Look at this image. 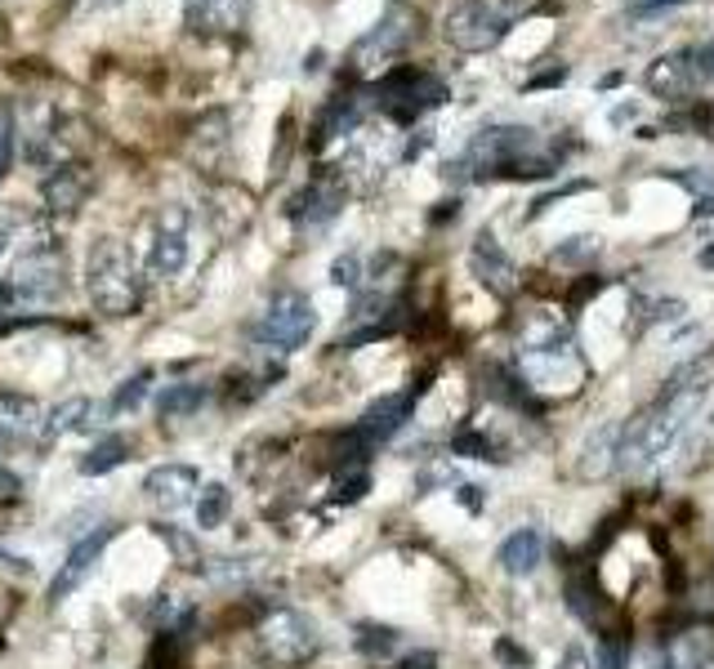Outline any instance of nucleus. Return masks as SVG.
Listing matches in <instances>:
<instances>
[{
    "label": "nucleus",
    "mask_w": 714,
    "mask_h": 669,
    "mask_svg": "<svg viewBox=\"0 0 714 669\" xmlns=\"http://www.w3.org/2000/svg\"><path fill=\"white\" fill-rule=\"evenodd\" d=\"M10 299H14L10 290H0V317H6V312H10Z\"/></svg>",
    "instance_id": "44"
},
{
    "label": "nucleus",
    "mask_w": 714,
    "mask_h": 669,
    "mask_svg": "<svg viewBox=\"0 0 714 669\" xmlns=\"http://www.w3.org/2000/svg\"><path fill=\"white\" fill-rule=\"evenodd\" d=\"M567 607H572L585 625L598 620V589H594V580H589L585 571H576V576L567 580Z\"/></svg>",
    "instance_id": "26"
},
{
    "label": "nucleus",
    "mask_w": 714,
    "mask_h": 669,
    "mask_svg": "<svg viewBox=\"0 0 714 669\" xmlns=\"http://www.w3.org/2000/svg\"><path fill=\"white\" fill-rule=\"evenodd\" d=\"M621 442H625V425H598L581 447V473L607 478L621 465Z\"/></svg>",
    "instance_id": "15"
},
{
    "label": "nucleus",
    "mask_w": 714,
    "mask_h": 669,
    "mask_svg": "<svg viewBox=\"0 0 714 669\" xmlns=\"http://www.w3.org/2000/svg\"><path fill=\"white\" fill-rule=\"evenodd\" d=\"M357 647H363L367 656H389L398 647V629L389 625H363L357 629Z\"/></svg>",
    "instance_id": "29"
},
{
    "label": "nucleus",
    "mask_w": 714,
    "mask_h": 669,
    "mask_svg": "<svg viewBox=\"0 0 714 669\" xmlns=\"http://www.w3.org/2000/svg\"><path fill=\"white\" fill-rule=\"evenodd\" d=\"M403 669H434V660H429V656H411Z\"/></svg>",
    "instance_id": "42"
},
{
    "label": "nucleus",
    "mask_w": 714,
    "mask_h": 669,
    "mask_svg": "<svg viewBox=\"0 0 714 669\" xmlns=\"http://www.w3.org/2000/svg\"><path fill=\"white\" fill-rule=\"evenodd\" d=\"M10 232H14L10 223H0V250H6V246H10Z\"/></svg>",
    "instance_id": "43"
},
{
    "label": "nucleus",
    "mask_w": 714,
    "mask_h": 669,
    "mask_svg": "<svg viewBox=\"0 0 714 669\" xmlns=\"http://www.w3.org/2000/svg\"><path fill=\"white\" fill-rule=\"evenodd\" d=\"M367 487H371V478H367V473H348V478H339V482H335V500H339V505H353V500H363V496H367Z\"/></svg>",
    "instance_id": "33"
},
{
    "label": "nucleus",
    "mask_w": 714,
    "mask_h": 669,
    "mask_svg": "<svg viewBox=\"0 0 714 669\" xmlns=\"http://www.w3.org/2000/svg\"><path fill=\"white\" fill-rule=\"evenodd\" d=\"M188 268V214L179 206L161 210L157 219V232L148 241V272L152 277H179Z\"/></svg>",
    "instance_id": "9"
},
{
    "label": "nucleus",
    "mask_w": 714,
    "mask_h": 669,
    "mask_svg": "<svg viewBox=\"0 0 714 669\" xmlns=\"http://www.w3.org/2000/svg\"><path fill=\"white\" fill-rule=\"evenodd\" d=\"M126 451H130V447H126L121 438H103V442H95V451H90V456L81 460V473H86V478L112 473V469H117V465L126 460Z\"/></svg>",
    "instance_id": "25"
},
{
    "label": "nucleus",
    "mask_w": 714,
    "mask_h": 669,
    "mask_svg": "<svg viewBox=\"0 0 714 669\" xmlns=\"http://www.w3.org/2000/svg\"><path fill=\"white\" fill-rule=\"evenodd\" d=\"M407 41H411V14H407V10H394V14H389V19H385V23H380L363 46L353 50V63H357V68H371V59H376V54H380V59H389V54H398Z\"/></svg>",
    "instance_id": "16"
},
{
    "label": "nucleus",
    "mask_w": 714,
    "mask_h": 669,
    "mask_svg": "<svg viewBox=\"0 0 714 669\" xmlns=\"http://www.w3.org/2000/svg\"><path fill=\"white\" fill-rule=\"evenodd\" d=\"M86 294L103 317H130L139 308L143 286H139L135 259L126 254L121 241H112V237L95 241L90 263H86Z\"/></svg>",
    "instance_id": "2"
},
{
    "label": "nucleus",
    "mask_w": 714,
    "mask_h": 669,
    "mask_svg": "<svg viewBox=\"0 0 714 669\" xmlns=\"http://www.w3.org/2000/svg\"><path fill=\"white\" fill-rule=\"evenodd\" d=\"M197 491H201V473L192 465H161L143 478V496L166 513H179V509L197 505Z\"/></svg>",
    "instance_id": "10"
},
{
    "label": "nucleus",
    "mask_w": 714,
    "mask_h": 669,
    "mask_svg": "<svg viewBox=\"0 0 714 669\" xmlns=\"http://www.w3.org/2000/svg\"><path fill=\"white\" fill-rule=\"evenodd\" d=\"M460 500H465L469 509H478V505H483V496H478V487H460Z\"/></svg>",
    "instance_id": "40"
},
{
    "label": "nucleus",
    "mask_w": 714,
    "mask_h": 669,
    "mask_svg": "<svg viewBox=\"0 0 714 669\" xmlns=\"http://www.w3.org/2000/svg\"><path fill=\"white\" fill-rule=\"evenodd\" d=\"M443 99H447V86L438 77H429V72H416V68H403L380 86V103L398 121H416L420 112L438 108Z\"/></svg>",
    "instance_id": "8"
},
{
    "label": "nucleus",
    "mask_w": 714,
    "mask_h": 669,
    "mask_svg": "<svg viewBox=\"0 0 714 669\" xmlns=\"http://www.w3.org/2000/svg\"><path fill=\"white\" fill-rule=\"evenodd\" d=\"M469 263H474V272H478L496 294H509V290H514V263H509V254L496 246V237H492V232H483V237L474 241Z\"/></svg>",
    "instance_id": "17"
},
{
    "label": "nucleus",
    "mask_w": 714,
    "mask_h": 669,
    "mask_svg": "<svg viewBox=\"0 0 714 669\" xmlns=\"http://www.w3.org/2000/svg\"><path fill=\"white\" fill-rule=\"evenodd\" d=\"M558 669H589V656H585V647H581V642H572V647L563 651Z\"/></svg>",
    "instance_id": "37"
},
{
    "label": "nucleus",
    "mask_w": 714,
    "mask_h": 669,
    "mask_svg": "<svg viewBox=\"0 0 714 669\" xmlns=\"http://www.w3.org/2000/svg\"><path fill=\"white\" fill-rule=\"evenodd\" d=\"M411 407H416V398H411V393H385L380 402H371V407H367L363 425H357V438H363L367 447H376V442H389V438H394V433L407 425Z\"/></svg>",
    "instance_id": "13"
},
{
    "label": "nucleus",
    "mask_w": 714,
    "mask_h": 669,
    "mask_svg": "<svg viewBox=\"0 0 714 669\" xmlns=\"http://www.w3.org/2000/svg\"><path fill=\"white\" fill-rule=\"evenodd\" d=\"M10 166H14V117L0 108V179L10 174Z\"/></svg>",
    "instance_id": "32"
},
{
    "label": "nucleus",
    "mask_w": 714,
    "mask_h": 669,
    "mask_svg": "<svg viewBox=\"0 0 714 669\" xmlns=\"http://www.w3.org/2000/svg\"><path fill=\"white\" fill-rule=\"evenodd\" d=\"M206 398H210L206 385H170L157 407H161V416H192L206 407Z\"/></svg>",
    "instance_id": "23"
},
{
    "label": "nucleus",
    "mask_w": 714,
    "mask_h": 669,
    "mask_svg": "<svg viewBox=\"0 0 714 669\" xmlns=\"http://www.w3.org/2000/svg\"><path fill=\"white\" fill-rule=\"evenodd\" d=\"M259 642H264V651H268L277 665H304L308 656H317L321 633H317V625H313L304 611L277 607V611H268V620L259 625Z\"/></svg>",
    "instance_id": "6"
},
{
    "label": "nucleus",
    "mask_w": 714,
    "mask_h": 669,
    "mask_svg": "<svg viewBox=\"0 0 714 669\" xmlns=\"http://www.w3.org/2000/svg\"><path fill=\"white\" fill-rule=\"evenodd\" d=\"M714 660V638L710 633H678V642H674V665L678 669H705Z\"/></svg>",
    "instance_id": "24"
},
{
    "label": "nucleus",
    "mask_w": 714,
    "mask_h": 669,
    "mask_svg": "<svg viewBox=\"0 0 714 669\" xmlns=\"http://www.w3.org/2000/svg\"><path fill=\"white\" fill-rule=\"evenodd\" d=\"M594 254H598V241H594V237H567V241L554 250V263H563V268L572 263V268H576V263H585V259H594Z\"/></svg>",
    "instance_id": "30"
},
{
    "label": "nucleus",
    "mask_w": 714,
    "mask_h": 669,
    "mask_svg": "<svg viewBox=\"0 0 714 669\" xmlns=\"http://www.w3.org/2000/svg\"><path fill=\"white\" fill-rule=\"evenodd\" d=\"M665 6H678V0H629V14H656Z\"/></svg>",
    "instance_id": "39"
},
{
    "label": "nucleus",
    "mask_w": 714,
    "mask_h": 669,
    "mask_svg": "<svg viewBox=\"0 0 714 669\" xmlns=\"http://www.w3.org/2000/svg\"><path fill=\"white\" fill-rule=\"evenodd\" d=\"M37 402L32 398H19V393H0V447H14V442H28L37 433Z\"/></svg>",
    "instance_id": "19"
},
{
    "label": "nucleus",
    "mask_w": 714,
    "mask_h": 669,
    "mask_svg": "<svg viewBox=\"0 0 714 669\" xmlns=\"http://www.w3.org/2000/svg\"><path fill=\"white\" fill-rule=\"evenodd\" d=\"M625 660H629L625 642H621V638H603V647H598V665H594V669H625Z\"/></svg>",
    "instance_id": "34"
},
{
    "label": "nucleus",
    "mask_w": 714,
    "mask_h": 669,
    "mask_svg": "<svg viewBox=\"0 0 714 669\" xmlns=\"http://www.w3.org/2000/svg\"><path fill=\"white\" fill-rule=\"evenodd\" d=\"M330 281H335V286L357 290V281H363V259H357L353 250H348V254H339V259L330 263Z\"/></svg>",
    "instance_id": "31"
},
{
    "label": "nucleus",
    "mask_w": 714,
    "mask_h": 669,
    "mask_svg": "<svg viewBox=\"0 0 714 669\" xmlns=\"http://www.w3.org/2000/svg\"><path fill=\"white\" fill-rule=\"evenodd\" d=\"M496 656H505L514 669H527V651H518V647H514V642H505V638L496 642Z\"/></svg>",
    "instance_id": "38"
},
{
    "label": "nucleus",
    "mask_w": 714,
    "mask_h": 669,
    "mask_svg": "<svg viewBox=\"0 0 714 669\" xmlns=\"http://www.w3.org/2000/svg\"><path fill=\"white\" fill-rule=\"evenodd\" d=\"M250 19V0H184V23L197 37H232Z\"/></svg>",
    "instance_id": "11"
},
{
    "label": "nucleus",
    "mask_w": 714,
    "mask_h": 669,
    "mask_svg": "<svg viewBox=\"0 0 714 669\" xmlns=\"http://www.w3.org/2000/svg\"><path fill=\"white\" fill-rule=\"evenodd\" d=\"M148 385H152V371H139V376H130L117 393H112V411L117 416H126V411H139L143 407V398H148Z\"/></svg>",
    "instance_id": "28"
},
{
    "label": "nucleus",
    "mask_w": 714,
    "mask_h": 669,
    "mask_svg": "<svg viewBox=\"0 0 714 669\" xmlns=\"http://www.w3.org/2000/svg\"><path fill=\"white\" fill-rule=\"evenodd\" d=\"M536 148H541L536 130L492 126L469 143L465 166H474V174H554V161L541 157Z\"/></svg>",
    "instance_id": "3"
},
{
    "label": "nucleus",
    "mask_w": 714,
    "mask_h": 669,
    "mask_svg": "<svg viewBox=\"0 0 714 669\" xmlns=\"http://www.w3.org/2000/svg\"><path fill=\"white\" fill-rule=\"evenodd\" d=\"M108 540H112V527H99L95 536H86L81 545H72V553H68V562L59 567V576L50 580V598L59 602V598H68L72 589H81V580L95 571V562L103 558V549H108Z\"/></svg>",
    "instance_id": "12"
},
{
    "label": "nucleus",
    "mask_w": 714,
    "mask_h": 669,
    "mask_svg": "<svg viewBox=\"0 0 714 669\" xmlns=\"http://www.w3.org/2000/svg\"><path fill=\"white\" fill-rule=\"evenodd\" d=\"M161 540L179 553V562H184V567H197V562H201V558H197V549H192V540H188V536H179L175 527H161Z\"/></svg>",
    "instance_id": "35"
},
{
    "label": "nucleus",
    "mask_w": 714,
    "mask_h": 669,
    "mask_svg": "<svg viewBox=\"0 0 714 669\" xmlns=\"http://www.w3.org/2000/svg\"><path fill=\"white\" fill-rule=\"evenodd\" d=\"M313 330H317V308L308 294L299 290H277L268 299V308L259 312V321L250 326L255 334V345L264 349H277V353H295L313 340Z\"/></svg>",
    "instance_id": "4"
},
{
    "label": "nucleus",
    "mask_w": 714,
    "mask_h": 669,
    "mask_svg": "<svg viewBox=\"0 0 714 669\" xmlns=\"http://www.w3.org/2000/svg\"><path fill=\"white\" fill-rule=\"evenodd\" d=\"M68 290V259H63V246L54 241H37L23 250V259L14 263V281H10V294L32 303V308H46V303H59Z\"/></svg>",
    "instance_id": "5"
},
{
    "label": "nucleus",
    "mask_w": 714,
    "mask_h": 669,
    "mask_svg": "<svg viewBox=\"0 0 714 669\" xmlns=\"http://www.w3.org/2000/svg\"><path fill=\"white\" fill-rule=\"evenodd\" d=\"M692 68H696L701 77H710V81H714V41H710V46H701V50H692Z\"/></svg>",
    "instance_id": "36"
},
{
    "label": "nucleus",
    "mask_w": 714,
    "mask_h": 669,
    "mask_svg": "<svg viewBox=\"0 0 714 669\" xmlns=\"http://www.w3.org/2000/svg\"><path fill=\"white\" fill-rule=\"evenodd\" d=\"M705 402V389H661V398L634 420L625 425V442H621V465L629 473H652L656 465L670 460V451L678 447V438L687 433L696 407Z\"/></svg>",
    "instance_id": "1"
},
{
    "label": "nucleus",
    "mask_w": 714,
    "mask_h": 669,
    "mask_svg": "<svg viewBox=\"0 0 714 669\" xmlns=\"http://www.w3.org/2000/svg\"><path fill=\"white\" fill-rule=\"evenodd\" d=\"M541 558H545V536H541V527H518V531L505 536V545H500V567H505V576H532V571L541 567Z\"/></svg>",
    "instance_id": "18"
},
{
    "label": "nucleus",
    "mask_w": 714,
    "mask_h": 669,
    "mask_svg": "<svg viewBox=\"0 0 714 669\" xmlns=\"http://www.w3.org/2000/svg\"><path fill=\"white\" fill-rule=\"evenodd\" d=\"M696 263H701V268H714V241H710V246L696 254Z\"/></svg>",
    "instance_id": "41"
},
{
    "label": "nucleus",
    "mask_w": 714,
    "mask_h": 669,
    "mask_svg": "<svg viewBox=\"0 0 714 669\" xmlns=\"http://www.w3.org/2000/svg\"><path fill=\"white\" fill-rule=\"evenodd\" d=\"M443 37L465 54H483L505 37V14H496L487 0H456L443 19Z\"/></svg>",
    "instance_id": "7"
},
{
    "label": "nucleus",
    "mask_w": 714,
    "mask_h": 669,
    "mask_svg": "<svg viewBox=\"0 0 714 669\" xmlns=\"http://www.w3.org/2000/svg\"><path fill=\"white\" fill-rule=\"evenodd\" d=\"M692 81H696V68H692V50H678V54H661L652 68H647V77H643V86H647V94L652 99H683L687 90H692Z\"/></svg>",
    "instance_id": "14"
},
{
    "label": "nucleus",
    "mask_w": 714,
    "mask_h": 669,
    "mask_svg": "<svg viewBox=\"0 0 714 669\" xmlns=\"http://www.w3.org/2000/svg\"><path fill=\"white\" fill-rule=\"evenodd\" d=\"M86 416H90V402H86V398H68L63 407H54V411H50L46 429H50L54 438H63V433H77V429L86 425Z\"/></svg>",
    "instance_id": "27"
},
{
    "label": "nucleus",
    "mask_w": 714,
    "mask_h": 669,
    "mask_svg": "<svg viewBox=\"0 0 714 669\" xmlns=\"http://www.w3.org/2000/svg\"><path fill=\"white\" fill-rule=\"evenodd\" d=\"M339 206H344V192L335 183H313L295 201V219H308V228H321V223H330L339 214Z\"/></svg>",
    "instance_id": "20"
},
{
    "label": "nucleus",
    "mask_w": 714,
    "mask_h": 669,
    "mask_svg": "<svg viewBox=\"0 0 714 669\" xmlns=\"http://www.w3.org/2000/svg\"><path fill=\"white\" fill-rule=\"evenodd\" d=\"M197 527L201 531H215V527H224L228 522V513H232V491L224 487V482H206L201 491H197Z\"/></svg>",
    "instance_id": "21"
},
{
    "label": "nucleus",
    "mask_w": 714,
    "mask_h": 669,
    "mask_svg": "<svg viewBox=\"0 0 714 669\" xmlns=\"http://www.w3.org/2000/svg\"><path fill=\"white\" fill-rule=\"evenodd\" d=\"M81 197H86V174H77V166H63V170H59V179H50V183H46V201H50V210H77V206H81Z\"/></svg>",
    "instance_id": "22"
}]
</instances>
